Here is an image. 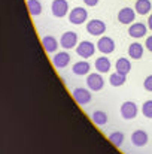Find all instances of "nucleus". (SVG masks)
Segmentation results:
<instances>
[{
    "label": "nucleus",
    "instance_id": "obj_1",
    "mask_svg": "<svg viewBox=\"0 0 152 154\" xmlns=\"http://www.w3.org/2000/svg\"><path fill=\"white\" fill-rule=\"evenodd\" d=\"M87 18H88V11H87L85 8H81V6L72 9L70 14H69V21H70L72 24H75V26L84 24V23L87 21Z\"/></svg>",
    "mask_w": 152,
    "mask_h": 154
},
{
    "label": "nucleus",
    "instance_id": "obj_2",
    "mask_svg": "<svg viewBox=\"0 0 152 154\" xmlns=\"http://www.w3.org/2000/svg\"><path fill=\"white\" fill-rule=\"evenodd\" d=\"M76 52H78L79 57H82L84 60H87V58H90V57L94 55L96 45L93 42H90V41H82L81 44L76 45Z\"/></svg>",
    "mask_w": 152,
    "mask_h": 154
},
{
    "label": "nucleus",
    "instance_id": "obj_3",
    "mask_svg": "<svg viewBox=\"0 0 152 154\" xmlns=\"http://www.w3.org/2000/svg\"><path fill=\"white\" fill-rule=\"evenodd\" d=\"M51 11H52V15L57 17V18L66 17L67 12H69V3H67V0H54L52 5H51Z\"/></svg>",
    "mask_w": 152,
    "mask_h": 154
},
{
    "label": "nucleus",
    "instance_id": "obj_4",
    "mask_svg": "<svg viewBox=\"0 0 152 154\" xmlns=\"http://www.w3.org/2000/svg\"><path fill=\"white\" fill-rule=\"evenodd\" d=\"M87 32L91 35V36H101L104 32H106V24L101 21V20H91L87 23Z\"/></svg>",
    "mask_w": 152,
    "mask_h": 154
},
{
    "label": "nucleus",
    "instance_id": "obj_5",
    "mask_svg": "<svg viewBox=\"0 0 152 154\" xmlns=\"http://www.w3.org/2000/svg\"><path fill=\"white\" fill-rule=\"evenodd\" d=\"M60 45L64 50H72L78 45V35L75 32H66L60 38Z\"/></svg>",
    "mask_w": 152,
    "mask_h": 154
},
{
    "label": "nucleus",
    "instance_id": "obj_6",
    "mask_svg": "<svg viewBox=\"0 0 152 154\" xmlns=\"http://www.w3.org/2000/svg\"><path fill=\"white\" fill-rule=\"evenodd\" d=\"M137 105L134 102H131V100H127V102H124L121 105V115H122V118H125V120H133V118H136V115H137Z\"/></svg>",
    "mask_w": 152,
    "mask_h": 154
},
{
    "label": "nucleus",
    "instance_id": "obj_7",
    "mask_svg": "<svg viewBox=\"0 0 152 154\" xmlns=\"http://www.w3.org/2000/svg\"><path fill=\"white\" fill-rule=\"evenodd\" d=\"M73 99L79 105H87L91 102L93 96H91V90H87L84 87H78L73 90Z\"/></svg>",
    "mask_w": 152,
    "mask_h": 154
},
{
    "label": "nucleus",
    "instance_id": "obj_8",
    "mask_svg": "<svg viewBox=\"0 0 152 154\" xmlns=\"http://www.w3.org/2000/svg\"><path fill=\"white\" fill-rule=\"evenodd\" d=\"M97 50L101 54H110L115 51V41L109 36H101L97 42Z\"/></svg>",
    "mask_w": 152,
    "mask_h": 154
},
{
    "label": "nucleus",
    "instance_id": "obj_9",
    "mask_svg": "<svg viewBox=\"0 0 152 154\" xmlns=\"http://www.w3.org/2000/svg\"><path fill=\"white\" fill-rule=\"evenodd\" d=\"M87 85L91 91H100L104 85V81L100 73H90L87 78Z\"/></svg>",
    "mask_w": 152,
    "mask_h": 154
},
{
    "label": "nucleus",
    "instance_id": "obj_10",
    "mask_svg": "<svg viewBox=\"0 0 152 154\" xmlns=\"http://www.w3.org/2000/svg\"><path fill=\"white\" fill-rule=\"evenodd\" d=\"M136 18V11L131 8H122L118 12V21L121 24H131Z\"/></svg>",
    "mask_w": 152,
    "mask_h": 154
},
{
    "label": "nucleus",
    "instance_id": "obj_11",
    "mask_svg": "<svg viewBox=\"0 0 152 154\" xmlns=\"http://www.w3.org/2000/svg\"><path fill=\"white\" fill-rule=\"evenodd\" d=\"M52 63H54V66H55L57 69H64V67H67L69 63H70V55H69V52H66V51L57 52V54L52 57Z\"/></svg>",
    "mask_w": 152,
    "mask_h": 154
},
{
    "label": "nucleus",
    "instance_id": "obj_12",
    "mask_svg": "<svg viewBox=\"0 0 152 154\" xmlns=\"http://www.w3.org/2000/svg\"><path fill=\"white\" fill-rule=\"evenodd\" d=\"M146 32H148V27H146L143 23H133V24L130 26V29H128V35H130L131 38H134V39L143 38V36L146 35Z\"/></svg>",
    "mask_w": 152,
    "mask_h": 154
},
{
    "label": "nucleus",
    "instance_id": "obj_13",
    "mask_svg": "<svg viewBox=\"0 0 152 154\" xmlns=\"http://www.w3.org/2000/svg\"><path fill=\"white\" fill-rule=\"evenodd\" d=\"M148 139L149 138H148V133L145 130H136L131 135V142L136 147H145L148 144Z\"/></svg>",
    "mask_w": 152,
    "mask_h": 154
},
{
    "label": "nucleus",
    "instance_id": "obj_14",
    "mask_svg": "<svg viewBox=\"0 0 152 154\" xmlns=\"http://www.w3.org/2000/svg\"><path fill=\"white\" fill-rule=\"evenodd\" d=\"M115 69H116V72L118 73H121V75H128L130 73V70H131V63H130V60L128 58H125V57H121V58H118L116 60V63H115Z\"/></svg>",
    "mask_w": 152,
    "mask_h": 154
},
{
    "label": "nucleus",
    "instance_id": "obj_15",
    "mask_svg": "<svg viewBox=\"0 0 152 154\" xmlns=\"http://www.w3.org/2000/svg\"><path fill=\"white\" fill-rule=\"evenodd\" d=\"M90 69H91V64L87 61V60H81V61H76L72 67L73 73L75 75H79V76H84V75H88L90 73Z\"/></svg>",
    "mask_w": 152,
    "mask_h": 154
},
{
    "label": "nucleus",
    "instance_id": "obj_16",
    "mask_svg": "<svg viewBox=\"0 0 152 154\" xmlns=\"http://www.w3.org/2000/svg\"><path fill=\"white\" fill-rule=\"evenodd\" d=\"M42 45H43L45 51L52 54V52L57 51V48H58V41H57L54 36H45V38L42 39Z\"/></svg>",
    "mask_w": 152,
    "mask_h": 154
},
{
    "label": "nucleus",
    "instance_id": "obj_17",
    "mask_svg": "<svg viewBox=\"0 0 152 154\" xmlns=\"http://www.w3.org/2000/svg\"><path fill=\"white\" fill-rule=\"evenodd\" d=\"M96 70L100 73H107L110 70V60L107 57H99L96 58Z\"/></svg>",
    "mask_w": 152,
    "mask_h": 154
},
{
    "label": "nucleus",
    "instance_id": "obj_18",
    "mask_svg": "<svg viewBox=\"0 0 152 154\" xmlns=\"http://www.w3.org/2000/svg\"><path fill=\"white\" fill-rule=\"evenodd\" d=\"M128 55L134 60H139L143 57V45L139 44V42H134L128 47Z\"/></svg>",
    "mask_w": 152,
    "mask_h": 154
},
{
    "label": "nucleus",
    "instance_id": "obj_19",
    "mask_svg": "<svg viewBox=\"0 0 152 154\" xmlns=\"http://www.w3.org/2000/svg\"><path fill=\"white\" fill-rule=\"evenodd\" d=\"M151 8H152V5L149 0H137L136 5H134V11H136L139 15H146V14H149Z\"/></svg>",
    "mask_w": 152,
    "mask_h": 154
},
{
    "label": "nucleus",
    "instance_id": "obj_20",
    "mask_svg": "<svg viewBox=\"0 0 152 154\" xmlns=\"http://www.w3.org/2000/svg\"><path fill=\"white\" fill-rule=\"evenodd\" d=\"M27 9H28L30 15L39 17L42 14V3H40V0H28L27 2Z\"/></svg>",
    "mask_w": 152,
    "mask_h": 154
},
{
    "label": "nucleus",
    "instance_id": "obj_21",
    "mask_svg": "<svg viewBox=\"0 0 152 154\" xmlns=\"http://www.w3.org/2000/svg\"><path fill=\"white\" fill-rule=\"evenodd\" d=\"M125 81H127V76H125V75H121V73H118V72H115V73H112V75L109 76V82H110V85H113V87H121V85L125 84Z\"/></svg>",
    "mask_w": 152,
    "mask_h": 154
},
{
    "label": "nucleus",
    "instance_id": "obj_22",
    "mask_svg": "<svg viewBox=\"0 0 152 154\" xmlns=\"http://www.w3.org/2000/svg\"><path fill=\"white\" fill-rule=\"evenodd\" d=\"M93 121L97 124V126H104L107 123V114L104 111H94L93 112Z\"/></svg>",
    "mask_w": 152,
    "mask_h": 154
},
{
    "label": "nucleus",
    "instance_id": "obj_23",
    "mask_svg": "<svg viewBox=\"0 0 152 154\" xmlns=\"http://www.w3.org/2000/svg\"><path fill=\"white\" fill-rule=\"evenodd\" d=\"M109 141L115 145V147H121L124 142V133L122 132H113L109 135Z\"/></svg>",
    "mask_w": 152,
    "mask_h": 154
},
{
    "label": "nucleus",
    "instance_id": "obj_24",
    "mask_svg": "<svg viewBox=\"0 0 152 154\" xmlns=\"http://www.w3.org/2000/svg\"><path fill=\"white\" fill-rule=\"evenodd\" d=\"M142 112L146 118H152V100H146L142 106Z\"/></svg>",
    "mask_w": 152,
    "mask_h": 154
},
{
    "label": "nucleus",
    "instance_id": "obj_25",
    "mask_svg": "<svg viewBox=\"0 0 152 154\" xmlns=\"http://www.w3.org/2000/svg\"><path fill=\"white\" fill-rule=\"evenodd\" d=\"M143 87H145L146 91H152V75H149V76L145 78V81H143Z\"/></svg>",
    "mask_w": 152,
    "mask_h": 154
},
{
    "label": "nucleus",
    "instance_id": "obj_26",
    "mask_svg": "<svg viewBox=\"0 0 152 154\" xmlns=\"http://www.w3.org/2000/svg\"><path fill=\"white\" fill-rule=\"evenodd\" d=\"M84 3H85L87 6L93 8V6H97V5H99V0H84Z\"/></svg>",
    "mask_w": 152,
    "mask_h": 154
},
{
    "label": "nucleus",
    "instance_id": "obj_27",
    "mask_svg": "<svg viewBox=\"0 0 152 154\" xmlns=\"http://www.w3.org/2000/svg\"><path fill=\"white\" fill-rule=\"evenodd\" d=\"M145 45H146V48H148V51L152 52V36H149L148 39H146V42H145Z\"/></svg>",
    "mask_w": 152,
    "mask_h": 154
},
{
    "label": "nucleus",
    "instance_id": "obj_28",
    "mask_svg": "<svg viewBox=\"0 0 152 154\" xmlns=\"http://www.w3.org/2000/svg\"><path fill=\"white\" fill-rule=\"evenodd\" d=\"M148 27L152 30V14L149 15V20H148Z\"/></svg>",
    "mask_w": 152,
    "mask_h": 154
}]
</instances>
